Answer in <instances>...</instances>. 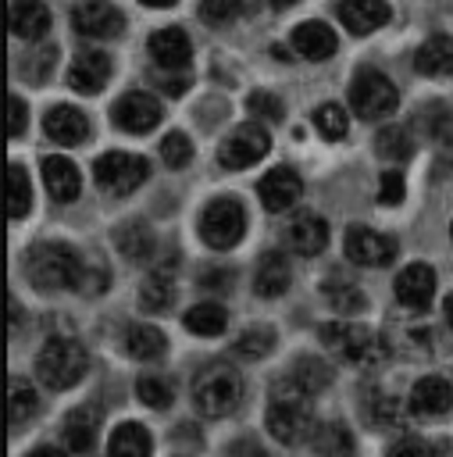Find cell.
Here are the masks:
<instances>
[{"label":"cell","mask_w":453,"mask_h":457,"mask_svg":"<svg viewBox=\"0 0 453 457\" xmlns=\"http://www.w3.org/2000/svg\"><path fill=\"white\" fill-rule=\"evenodd\" d=\"M389 457H435V453H432V446L421 443V439H399V443L389 450Z\"/></svg>","instance_id":"7dc6e473"},{"label":"cell","mask_w":453,"mask_h":457,"mask_svg":"<svg viewBox=\"0 0 453 457\" xmlns=\"http://www.w3.org/2000/svg\"><path fill=\"white\" fill-rule=\"evenodd\" d=\"M275 346V332L268 328V325H257V328H246L239 339H235V350L243 353V357H250V361H257V357H264L268 350Z\"/></svg>","instance_id":"f35d334b"},{"label":"cell","mask_w":453,"mask_h":457,"mask_svg":"<svg viewBox=\"0 0 453 457\" xmlns=\"http://www.w3.org/2000/svg\"><path fill=\"white\" fill-rule=\"evenodd\" d=\"M414 68L421 75H453V36H432L417 46Z\"/></svg>","instance_id":"d4e9b609"},{"label":"cell","mask_w":453,"mask_h":457,"mask_svg":"<svg viewBox=\"0 0 453 457\" xmlns=\"http://www.w3.org/2000/svg\"><path fill=\"white\" fill-rule=\"evenodd\" d=\"M346 257L364 268H385L396 257V239L382 236L367 225H350L346 228Z\"/></svg>","instance_id":"8fae6325"},{"label":"cell","mask_w":453,"mask_h":457,"mask_svg":"<svg viewBox=\"0 0 453 457\" xmlns=\"http://www.w3.org/2000/svg\"><path fill=\"white\" fill-rule=\"evenodd\" d=\"M7 111H11V114H7V136L18 139V136L25 132V121H29V118H25V100H18V93H11Z\"/></svg>","instance_id":"bcb514c9"},{"label":"cell","mask_w":453,"mask_h":457,"mask_svg":"<svg viewBox=\"0 0 453 457\" xmlns=\"http://www.w3.org/2000/svg\"><path fill=\"white\" fill-rule=\"evenodd\" d=\"M114 246L128 261H150L153 250H157V239H153V232L143 221H125V225L114 228Z\"/></svg>","instance_id":"4316f807"},{"label":"cell","mask_w":453,"mask_h":457,"mask_svg":"<svg viewBox=\"0 0 453 457\" xmlns=\"http://www.w3.org/2000/svg\"><path fill=\"white\" fill-rule=\"evenodd\" d=\"M189 157H193V143H189L182 132H168V136L161 139V161H164L168 168H185Z\"/></svg>","instance_id":"ab89813d"},{"label":"cell","mask_w":453,"mask_h":457,"mask_svg":"<svg viewBox=\"0 0 453 457\" xmlns=\"http://www.w3.org/2000/svg\"><path fill=\"white\" fill-rule=\"evenodd\" d=\"M310 393H303L292 378H282L275 389H271V403H268V432L285 443V446H296L310 436V425H314V407L307 400Z\"/></svg>","instance_id":"7a4b0ae2"},{"label":"cell","mask_w":453,"mask_h":457,"mask_svg":"<svg viewBox=\"0 0 453 457\" xmlns=\"http://www.w3.org/2000/svg\"><path fill=\"white\" fill-rule=\"evenodd\" d=\"M292 4H296V0H271L275 11H285V7H292Z\"/></svg>","instance_id":"11a10c76"},{"label":"cell","mask_w":453,"mask_h":457,"mask_svg":"<svg viewBox=\"0 0 453 457\" xmlns=\"http://www.w3.org/2000/svg\"><path fill=\"white\" fill-rule=\"evenodd\" d=\"M29 457H64L61 450H54V446H39V450H32Z\"/></svg>","instance_id":"816d5d0a"},{"label":"cell","mask_w":453,"mask_h":457,"mask_svg":"<svg viewBox=\"0 0 453 457\" xmlns=\"http://www.w3.org/2000/svg\"><path fill=\"white\" fill-rule=\"evenodd\" d=\"M146 175H150L146 157H139V154H125V150H111V154L96 157V164H93V179H96V186H100L103 193H111V196H125V193H132L136 186L146 182Z\"/></svg>","instance_id":"ba28073f"},{"label":"cell","mask_w":453,"mask_h":457,"mask_svg":"<svg viewBox=\"0 0 453 457\" xmlns=\"http://www.w3.org/2000/svg\"><path fill=\"white\" fill-rule=\"evenodd\" d=\"M107 457H150V432L139 421H125L107 439Z\"/></svg>","instance_id":"83f0119b"},{"label":"cell","mask_w":453,"mask_h":457,"mask_svg":"<svg viewBox=\"0 0 453 457\" xmlns=\"http://www.w3.org/2000/svg\"><path fill=\"white\" fill-rule=\"evenodd\" d=\"M43 182H46V193L57 200V204H71L82 189V179H78V168L54 154V157H43Z\"/></svg>","instance_id":"44dd1931"},{"label":"cell","mask_w":453,"mask_h":457,"mask_svg":"<svg viewBox=\"0 0 453 457\" xmlns=\"http://www.w3.org/2000/svg\"><path fill=\"white\" fill-rule=\"evenodd\" d=\"M96 428H100V411L96 407H75L64 418V446L71 453H89L96 443Z\"/></svg>","instance_id":"603a6c76"},{"label":"cell","mask_w":453,"mask_h":457,"mask_svg":"<svg viewBox=\"0 0 453 457\" xmlns=\"http://www.w3.org/2000/svg\"><path fill=\"white\" fill-rule=\"evenodd\" d=\"M449 407H453V386L439 375H424L410 389V411L421 418H442L449 414Z\"/></svg>","instance_id":"e0dca14e"},{"label":"cell","mask_w":453,"mask_h":457,"mask_svg":"<svg viewBox=\"0 0 453 457\" xmlns=\"http://www.w3.org/2000/svg\"><path fill=\"white\" fill-rule=\"evenodd\" d=\"M243 232H246V211H243V204L235 196H218V200H210L203 207L200 236H203L207 246L228 250V246H235L243 239Z\"/></svg>","instance_id":"8992f818"},{"label":"cell","mask_w":453,"mask_h":457,"mask_svg":"<svg viewBox=\"0 0 453 457\" xmlns=\"http://www.w3.org/2000/svg\"><path fill=\"white\" fill-rule=\"evenodd\" d=\"M125 350L136 357V361H157L164 350H168V339L161 328L153 325H132L125 332Z\"/></svg>","instance_id":"f546056e"},{"label":"cell","mask_w":453,"mask_h":457,"mask_svg":"<svg viewBox=\"0 0 453 457\" xmlns=\"http://www.w3.org/2000/svg\"><path fill=\"white\" fill-rule=\"evenodd\" d=\"M146 46H150L153 64H161L164 71H185V68H189L193 46H189V36H185L178 25L157 29V32L146 39Z\"/></svg>","instance_id":"4fadbf2b"},{"label":"cell","mask_w":453,"mask_h":457,"mask_svg":"<svg viewBox=\"0 0 453 457\" xmlns=\"http://www.w3.org/2000/svg\"><path fill=\"white\" fill-rule=\"evenodd\" d=\"M243 400V378L228 364H207L193 378V403L207 418H225L239 407Z\"/></svg>","instance_id":"3957f363"},{"label":"cell","mask_w":453,"mask_h":457,"mask_svg":"<svg viewBox=\"0 0 453 457\" xmlns=\"http://www.w3.org/2000/svg\"><path fill=\"white\" fill-rule=\"evenodd\" d=\"M139 4H146V7H175V0H139Z\"/></svg>","instance_id":"f5cc1de1"},{"label":"cell","mask_w":453,"mask_h":457,"mask_svg":"<svg viewBox=\"0 0 453 457\" xmlns=\"http://www.w3.org/2000/svg\"><path fill=\"white\" fill-rule=\"evenodd\" d=\"M71 29L89 39H111L125 29V14L107 0H78L71 7Z\"/></svg>","instance_id":"9c48e42d"},{"label":"cell","mask_w":453,"mask_h":457,"mask_svg":"<svg viewBox=\"0 0 453 457\" xmlns=\"http://www.w3.org/2000/svg\"><path fill=\"white\" fill-rule=\"evenodd\" d=\"M321 343L342 357L346 364H378L385 361V343L367 328V325H357V321H328L321 325Z\"/></svg>","instance_id":"5b68a950"},{"label":"cell","mask_w":453,"mask_h":457,"mask_svg":"<svg viewBox=\"0 0 453 457\" xmlns=\"http://www.w3.org/2000/svg\"><path fill=\"white\" fill-rule=\"evenodd\" d=\"M243 14V0H200V18L207 25H228Z\"/></svg>","instance_id":"b9f144b4"},{"label":"cell","mask_w":453,"mask_h":457,"mask_svg":"<svg viewBox=\"0 0 453 457\" xmlns=\"http://www.w3.org/2000/svg\"><path fill=\"white\" fill-rule=\"evenodd\" d=\"M250 111L260 114V118H268V121H278L282 118V100L275 93H253L250 96Z\"/></svg>","instance_id":"f6af8a7d"},{"label":"cell","mask_w":453,"mask_h":457,"mask_svg":"<svg viewBox=\"0 0 453 457\" xmlns=\"http://www.w3.org/2000/svg\"><path fill=\"white\" fill-rule=\"evenodd\" d=\"M303 393H321L328 382H332V371H328V364L321 361V357H296V364H292V375H289Z\"/></svg>","instance_id":"836d02e7"},{"label":"cell","mask_w":453,"mask_h":457,"mask_svg":"<svg viewBox=\"0 0 453 457\" xmlns=\"http://www.w3.org/2000/svg\"><path fill=\"white\" fill-rule=\"evenodd\" d=\"M350 104H353V111H357L360 118L375 121V118H385V114L396 111L399 93H396L392 79L382 75L378 68H360V71L353 75V86H350Z\"/></svg>","instance_id":"52a82bcc"},{"label":"cell","mask_w":453,"mask_h":457,"mask_svg":"<svg viewBox=\"0 0 453 457\" xmlns=\"http://www.w3.org/2000/svg\"><path fill=\"white\" fill-rule=\"evenodd\" d=\"M182 321L196 336H221L225 325H228V314H225L221 303H196V307H189V314Z\"/></svg>","instance_id":"d6a6232c"},{"label":"cell","mask_w":453,"mask_h":457,"mask_svg":"<svg viewBox=\"0 0 453 457\" xmlns=\"http://www.w3.org/2000/svg\"><path fill=\"white\" fill-rule=\"evenodd\" d=\"M396 414H399V411H396V400H385V396L375 400V421H378V425L396 421Z\"/></svg>","instance_id":"c3c4849f"},{"label":"cell","mask_w":453,"mask_h":457,"mask_svg":"<svg viewBox=\"0 0 453 457\" xmlns=\"http://www.w3.org/2000/svg\"><path fill=\"white\" fill-rule=\"evenodd\" d=\"M314 125H317V132H321L325 139H342L346 129H350L346 111H342L339 104H321V107L314 111Z\"/></svg>","instance_id":"74e56055"},{"label":"cell","mask_w":453,"mask_h":457,"mask_svg":"<svg viewBox=\"0 0 453 457\" xmlns=\"http://www.w3.org/2000/svg\"><path fill=\"white\" fill-rule=\"evenodd\" d=\"M36 407H39V400H36L32 386L25 378H11V411H7L11 428H18L21 421H29L36 414Z\"/></svg>","instance_id":"8d00e7d4"},{"label":"cell","mask_w":453,"mask_h":457,"mask_svg":"<svg viewBox=\"0 0 453 457\" xmlns=\"http://www.w3.org/2000/svg\"><path fill=\"white\" fill-rule=\"evenodd\" d=\"M435 296V271L428 264H407L399 275H396V300L410 311H424Z\"/></svg>","instance_id":"9a60e30c"},{"label":"cell","mask_w":453,"mask_h":457,"mask_svg":"<svg viewBox=\"0 0 453 457\" xmlns=\"http://www.w3.org/2000/svg\"><path fill=\"white\" fill-rule=\"evenodd\" d=\"M25 275L39 289H75L86 282V264L68 243H39L25 257Z\"/></svg>","instance_id":"6da1fadb"},{"label":"cell","mask_w":453,"mask_h":457,"mask_svg":"<svg viewBox=\"0 0 453 457\" xmlns=\"http://www.w3.org/2000/svg\"><path fill=\"white\" fill-rule=\"evenodd\" d=\"M257 196H260V204L268 207V211H289L300 196H303V182H300V175L292 171V168H285V164H278V168H271L260 182H257Z\"/></svg>","instance_id":"5bb4252c"},{"label":"cell","mask_w":453,"mask_h":457,"mask_svg":"<svg viewBox=\"0 0 453 457\" xmlns=\"http://www.w3.org/2000/svg\"><path fill=\"white\" fill-rule=\"evenodd\" d=\"M268 146H271L268 132H264L260 125L246 121V125H239V129L221 143L218 164H221V168H250V164H257V161L268 154Z\"/></svg>","instance_id":"30bf717a"},{"label":"cell","mask_w":453,"mask_h":457,"mask_svg":"<svg viewBox=\"0 0 453 457\" xmlns=\"http://www.w3.org/2000/svg\"><path fill=\"white\" fill-rule=\"evenodd\" d=\"M449 236H453V221H449Z\"/></svg>","instance_id":"9f6ffc18"},{"label":"cell","mask_w":453,"mask_h":457,"mask_svg":"<svg viewBox=\"0 0 453 457\" xmlns=\"http://www.w3.org/2000/svg\"><path fill=\"white\" fill-rule=\"evenodd\" d=\"M89 368V357L82 350V343L75 339H64V336H54L46 339V346L36 353V375L46 389H68L75 386Z\"/></svg>","instance_id":"277c9868"},{"label":"cell","mask_w":453,"mask_h":457,"mask_svg":"<svg viewBox=\"0 0 453 457\" xmlns=\"http://www.w3.org/2000/svg\"><path fill=\"white\" fill-rule=\"evenodd\" d=\"M107 79H111V57L100 54V50L78 54V57L71 61V68H68V86H71L75 93H86V96L100 93Z\"/></svg>","instance_id":"2e32d148"},{"label":"cell","mask_w":453,"mask_h":457,"mask_svg":"<svg viewBox=\"0 0 453 457\" xmlns=\"http://www.w3.org/2000/svg\"><path fill=\"white\" fill-rule=\"evenodd\" d=\"M228 278H232L228 271H207V275L200 278V286H207V289H225Z\"/></svg>","instance_id":"f907efd6"},{"label":"cell","mask_w":453,"mask_h":457,"mask_svg":"<svg viewBox=\"0 0 453 457\" xmlns=\"http://www.w3.org/2000/svg\"><path fill=\"white\" fill-rule=\"evenodd\" d=\"M50 68H54V46H46V50H32V54L21 61V75H29L32 82H39Z\"/></svg>","instance_id":"7bdbcfd3"},{"label":"cell","mask_w":453,"mask_h":457,"mask_svg":"<svg viewBox=\"0 0 453 457\" xmlns=\"http://www.w3.org/2000/svg\"><path fill=\"white\" fill-rule=\"evenodd\" d=\"M29 204H32V189H29V175L25 168L14 161L7 164V218L18 221L29 214Z\"/></svg>","instance_id":"1f68e13d"},{"label":"cell","mask_w":453,"mask_h":457,"mask_svg":"<svg viewBox=\"0 0 453 457\" xmlns=\"http://www.w3.org/2000/svg\"><path fill=\"white\" fill-rule=\"evenodd\" d=\"M446 321H449V325H453V293H449V296H446Z\"/></svg>","instance_id":"db71d44e"},{"label":"cell","mask_w":453,"mask_h":457,"mask_svg":"<svg viewBox=\"0 0 453 457\" xmlns=\"http://www.w3.org/2000/svg\"><path fill=\"white\" fill-rule=\"evenodd\" d=\"M50 29V11L39 0H14L11 4V32L18 39H43Z\"/></svg>","instance_id":"cb8c5ba5"},{"label":"cell","mask_w":453,"mask_h":457,"mask_svg":"<svg viewBox=\"0 0 453 457\" xmlns=\"http://www.w3.org/2000/svg\"><path fill=\"white\" fill-rule=\"evenodd\" d=\"M161 100L157 96H150V93H143V89H132V93H125V96H118L114 100V107H111V118H114V125L118 129H125V132H150L157 121H161Z\"/></svg>","instance_id":"7c38bea8"},{"label":"cell","mask_w":453,"mask_h":457,"mask_svg":"<svg viewBox=\"0 0 453 457\" xmlns=\"http://www.w3.org/2000/svg\"><path fill=\"white\" fill-rule=\"evenodd\" d=\"M253 289H257V296H268V300L271 296H282L289 289V261L278 250H271V253L260 257L257 275H253Z\"/></svg>","instance_id":"484cf974"},{"label":"cell","mask_w":453,"mask_h":457,"mask_svg":"<svg viewBox=\"0 0 453 457\" xmlns=\"http://www.w3.org/2000/svg\"><path fill=\"white\" fill-rule=\"evenodd\" d=\"M321 296L339 311V314H357V311H364V293H360V286L357 282H350L346 275H328L325 282H321Z\"/></svg>","instance_id":"f1b7e54d"},{"label":"cell","mask_w":453,"mask_h":457,"mask_svg":"<svg viewBox=\"0 0 453 457\" xmlns=\"http://www.w3.org/2000/svg\"><path fill=\"white\" fill-rule=\"evenodd\" d=\"M378 200L385 204V207H396L399 200H403V175L399 171H382V179H378Z\"/></svg>","instance_id":"ee69618b"},{"label":"cell","mask_w":453,"mask_h":457,"mask_svg":"<svg viewBox=\"0 0 453 457\" xmlns=\"http://www.w3.org/2000/svg\"><path fill=\"white\" fill-rule=\"evenodd\" d=\"M136 393H139V400H143L146 407H157V411L171 407V386L161 382L157 375H143V378L136 382Z\"/></svg>","instance_id":"60d3db41"},{"label":"cell","mask_w":453,"mask_h":457,"mask_svg":"<svg viewBox=\"0 0 453 457\" xmlns=\"http://www.w3.org/2000/svg\"><path fill=\"white\" fill-rule=\"evenodd\" d=\"M314 450H317V457H350L353 453V436L339 421L321 425L317 436H314Z\"/></svg>","instance_id":"e575fe53"},{"label":"cell","mask_w":453,"mask_h":457,"mask_svg":"<svg viewBox=\"0 0 453 457\" xmlns=\"http://www.w3.org/2000/svg\"><path fill=\"white\" fill-rule=\"evenodd\" d=\"M43 132H46L54 143H61V146H75V143H82V139L89 136V121H86V114H82L78 107L57 104V107L46 111Z\"/></svg>","instance_id":"ac0fdd59"},{"label":"cell","mask_w":453,"mask_h":457,"mask_svg":"<svg viewBox=\"0 0 453 457\" xmlns=\"http://www.w3.org/2000/svg\"><path fill=\"white\" fill-rule=\"evenodd\" d=\"M335 14H339V21H342L353 36H367V32H375L378 25L389 21V4H385V0H339Z\"/></svg>","instance_id":"d6986e66"},{"label":"cell","mask_w":453,"mask_h":457,"mask_svg":"<svg viewBox=\"0 0 453 457\" xmlns=\"http://www.w3.org/2000/svg\"><path fill=\"white\" fill-rule=\"evenodd\" d=\"M292 46H296L307 61H325V57L335 54L339 39H335V32H332L325 21H303V25L292 29Z\"/></svg>","instance_id":"7402d4cb"},{"label":"cell","mask_w":453,"mask_h":457,"mask_svg":"<svg viewBox=\"0 0 453 457\" xmlns=\"http://www.w3.org/2000/svg\"><path fill=\"white\" fill-rule=\"evenodd\" d=\"M171 300H175V286H171V275H168V271H153V275L143 278V286H139V303H143L146 311H164Z\"/></svg>","instance_id":"d590c367"},{"label":"cell","mask_w":453,"mask_h":457,"mask_svg":"<svg viewBox=\"0 0 453 457\" xmlns=\"http://www.w3.org/2000/svg\"><path fill=\"white\" fill-rule=\"evenodd\" d=\"M375 150L385 161H410L414 157V139H410V132L403 125H385L375 136Z\"/></svg>","instance_id":"4dcf8cb0"},{"label":"cell","mask_w":453,"mask_h":457,"mask_svg":"<svg viewBox=\"0 0 453 457\" xmlns=\"http://www.w3.org/2000/svg\"><path fill=\"white\" fill-rule=\"evenodd\" d=\"M325 243H328V225H325L321 214H300V218H292L289 228H285V246H289L292 253L314 257V253L325 250Z\"/></svg>","instance_id":"ffe728a7"},{"label":"cell","mask_w":453,"mask_h":457,"mask_svg":"<svg viewBox=\"0 0 453 457\" xmlns=\"http://www.w3.org/2000/svg\"><path fill=\"white\" fill-rule=\"evenodd\" d=\"M228 457H268L253 439H239V443H232L228 446Z\"/></svg>","instance_id":"681fc988"}]
</instances>
